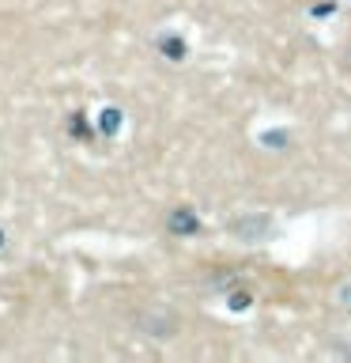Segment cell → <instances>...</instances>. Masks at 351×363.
<instances>
[{
    "instance_id": "1",
    "label": "cell",
    "mask_w": 351,
    "mask_h": 363,
    "mask_svg": "<svg viewBox=\"0 0 351 363\" xmlns=\"http://www.w3.org/2000/svg\"><path fill=\"white\" fill-rule=\"evenodd\" d=\"M0 242H4V235H0Z\"/></svg>"
}]
</instances>
